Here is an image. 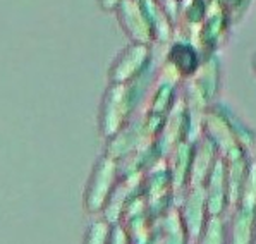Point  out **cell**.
I'll return each instance as SVG.
<instances>
[{"instance_id": "obj_1", "label": "cell", "mask_w": 256, "mask_h": 244, "mask_svg": "<svg viewBox=\"0 0 256 244\" xmlns=\"http://www.w3.org/2000/svg\"><path fill=\"white\" fill-rule=\"evenodd\" d=\"M203 136H206L218 148L220 155L236 148L250 150L256 136L232 110L224 104H214L203 120Z\"/></svg>"}, {"instance_id": "obj_2", "label": "cell", "mask_w": 256, "mask_h": 244, "mask_svg": "<svg viewBox=\"0 0 256 244\" xmlns=\"http://www.w3.org/2000/svg\"><path fill=\"white\" fill-rule=\"evenodd\" d=\"M230 16L222 0H208L206 16L196 28V43L203 58L216 54L218 46L226 42L230 28Z\"/></svg>"}, {"instance_id": "obj_3", "label": "cell", "mask_w": 256, "mask_h": 244, "mask_svg": "<svg viewBox=\"0 0 256 244\" xmlns=\"http://www.w3.org/2000/svg\"><path fill=\"white\" fill-rule=\"evenodd\" d=\"M177 208H179L180 217L184 220V226L188 229L191 242L196 244L204 226H206L208 218H210L204 186H189L186 192L180 196Z\"/></svg>"}, {"instance_id": "obj_4", "label": "cell", "mask_w": 256, "mask_h": 244, "mask_svg": "<svg viewBox=\"0 0 256 244\" xmlns=\"http://www.w3.org/2000/svg\"><path fill=\"white\" fill-rule=\"evenodd\" d=\"M124 217L131 244H150L156 238V220L150 214L144 198H132L126 208Z\"/></svg>"}, {"instance_id": "obj_5", "label": "cell", "mask_w": 256, "mask_h": 244, "mask_svg": "<svg viewBox=\"0 0 256 244\" xmlns=\"http://www.w3.org/2000/svg\"><path fill=\"white\" fill-rule=\"evenodd\" d=\"M117 179V164L112 156H105L96 165L86 194V206L90 212H98L107 204Z\"/></svg>"}, {"instance_id": "obj_6", "label": "cell", "mask_w": 256, "mask_h": 244, "mask_svg": "<svg viewBox=\"0 0 256 244\" xmlns=\"http://www.w3.org/2000/svg\"><path fill=\"white\" fill-rule=\"evenodd\" d=\"M194 143L196 141L184 140L176 148L172 150L170 164H168V172L172 179V190H174V200L186 192L189 188V179H191V167L192 156H194Z\"/></svg>"}, {"instance_id": "obj_7", "label": "cell", "mask_w": 256, "mask_h": 244, "mask_svg": "<svg viewBox=\"0 0 256 244\" xmlns=\"http://www.w3.org/2000/svg\"><path fill=\"white\" fill-rule=\"evenodd\" d=\"M206 190V202H208V212L210 215H222L230 206L229 200V184H227V168L226 160L220 155L204 182Z\"/></svg>"}, {"instance_id": "obj_8", "label": "cell", "mask_w": 256, "mask_h": 244, "mask_svg": "<svg viewBox=\"0 0 256 244\" xmlns=\"http://www.w3.org/2000/svg\"><path fill=\"white\" fill-rule=\"evenodd\" d=\"M167 60L172 70L180 80H189L198 72L203 57L200 54L198 46L189 42H176L170 46L167 55Z\"/></svg>"}, {"instance_id": "obj_9", "label": "cell", "mask_w": 256, "mask_h": 244, "mask_svg": "<svg viewBox=\"0 0 256 244\" xmlns=\"http://www.w3.org/2000/svg\"><path fill=\"white\" fill-rule=\"evenodd\" d=\"M220 156L218 148L208 140L206 136H202L194 143V156H192V167H191V179L189 186H204L212 168Z\"/></svg>"}, {"instance_id": "obj_10", "label": "cell", "mask_w": 256, "mask_h": 244, "mask_svg": "<svg viewBox=\"0 0 256 244\" xmlns=\"http://www.w3.org/2000/svg\"><path fill=\"white\" fill-rule=\"evenodd\" d=\"M222 156H224V160H226V168H227V184H229L230 206H236L239 202V196H241L244 179H246L248 165H250L248 150L242 146L236 148Z\"/></svg>"}, {"instance_id": "obj_11", "label": "cell", "mask_w": 256, "mask_h": 244, "mask_svg": "<svg viewBox=\"0 0 256 244\" xmlns=\"http://www.w3.org/2000/svg\"><path fill=\"white\" fill-rule=\"evenodd\" d=\"M131 102L128 100V95H126V90L117 86V88H112L108 93V98L105 102V108H104V119H102V128H104V132L107 136L116 134L120 129L122 122L128 117V110Z\"/></svg>"}, {"instance_id": "obj_12", "label": "cell", "mask_w": 256, "mask_h": 244, "mask_svg": "<svg viewBox=\"0 0 256 244\" xmlns=\"http://www.w3.org/2000/svg\"><path fill=\"white\" fill-rule=\"evenodd\" d=\"M156 236L162 244H192L177 204L156 218Z\"/></svg>"}, {"instance_id": "obj_13", "label": "cell", "mask_w": 256, "mask_h": 244, "mask_svg": "<svg viewBox=\"0 0 256 244\" xmlns=\"http://www.w3.org/2000/svg\"><path fill=\"white\" fill-rule=\"evenodd\" d=\"M256 241V210L241 204L234 206L227 244H254Z\"/></svg>"}, {"instance_id": "obj_14", "label": "cell", "mask_w": 256, "mask_h": 244, "mask_svg": "<svg viewBox=\"0 0 256 244\" xmlns=\"http://www.w3.org/2000/svg\"><path fill=\"white\" fill-rule=\"evenodd\" d=\"M150 57V50L143 43L138 45H131L124 54L120 55V58L117 60V64L112 69V81L117 84H122L124 81L134 78L138 72H141L143 66L146 64Z\"/></svg>"}, {"instance_id": "obj_15", "label": "cell", "mask_w": 256, "mask_h": 244, "mask_svg": "<svg viewBox=\"0 0 256 244\" xmlns=\"http://www.w3.org/2000/svg\"><path fill=\"white\" fill-rule=\"evenodd\" d=\"M189 80L206 96V100L210 104H215V98L220 90V60L216 57V54L203 58L198 72L192 78H189Z\"/></svg>"}, {"instance_id": "obj_16", "label": "cell", "mask_w": 256, "mask_h": 244, "mask_svg": "<svg viewBox=\"0 0 256 244\" xmlns=\"http://www.w3.org/2000/svg\"><path fill=\"white\" fill-rule=\"evenodd\" d=\"M227 226L222 215H210L196 244H227Z\"/></svg>"}, {"instance_id": "obj_17", "label": "cell", "mask_w": 256, "mask_h": 244, "mask_svg": "<svg viewBox=\"0 0 256 244\" xmlns=\"http://www.w3.org/2000/svg\"><path fill=\"white\" fill-rule=\"evenodd\" d=\"M238 204L256 210V160H250Z\"/></svg>"}, {"instance_id": "obj_18", "label": "cell", "mask_w": 256, "mask_h": 244, "mask_svg": "<svg viewBox=\"0 0 256 244\" xmlns=\"http://www.w3.org/2000/svg\"><path fill=\"white\" fill-rule=\"evenodd\" d=\"M110 230H112V224H108L107 220H100L94 222L88 230L84 244H108Z\"/></svg>"}, {"instance_id": "obj_19", "label": "cell", "mask_w": 256, "mask_h": 244, "mask_svg": "<svg viewBox=\"0 0 256 244\" xmlns=\"http://www.w3.org/2000/svg\"><path fill=\"white\" fill-rule=\"evenodd\" d=\"M222 2L230 16V21H238L244 16L253 0H222Z\"/></svg>"}, {"instance_id": "obj_20", "label": "cell", "mask_w": 256, "mask_h": 244, "mask_svg": "<svg viewBox=\"0 0 256 244\" xmlns=\"http://www.w3.org/2000/svg\"><path fill=\"white\" fill-rule=\"evenodd\" d=\"M108 244H131V239H129V234H128V230H126V227H122L120 224L112 226Z\"/></svg>"}, {"instance_id": "obj_21", "label": "cell", "mask_w": 256, "mask_h": 244, "mask_svg": "<svg viewBox=\"0 0 256 244\" xmlns=\"http://www.w3.org/2000/svg\"><path fill=\"white\" fill-rule=\"evenodd\" d=\"M117 4H119V0H102V6H104L105 9H114Z\"/></svg>"}, {"instance_id": "obj_22", "label": "cell", "mask_w": 256, "mask_h": 244, "mask_svg": "<svg viewBox=\"0 0 256 244\" xmlns=\"http://www.w3.org/2000/svg\"><path fill=\"white\" fill-rule=\"evenodd\" d=\"M251 68H253L254 74H256V54L253 55V58H251Z\"/></svg>"}, {"instance_id": "obj_23", "label": "cell", "mask_w": 256, "mask_h": 244, "mask_svg": "<svg viewBox=\"0 0 256 244\" xmlns=\"http://www.w3.org/2000/svg\"><path fill=\"white\" fill-rule=\"evenodd\" d=\"M150 244H162V241H160V239H158V236H156V238H155V239H153V241H152V242H150Z\"/></svg>"}]
</instances>
